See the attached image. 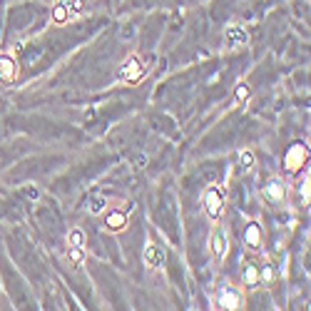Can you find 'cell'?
<instances>
[{"mask_svg":"<svg viewBox=\"0 0 311 311\" xmlns=\"http://www.w3.org/2000/svg\"><path fill=\"white\" fill-rule=\"evenodd\" d=\"M142 75H145V68H142L140 57H127V60L122 62L119 78H122L124 82H140V80H142Z\"/></svg>","mask_w":311,"mask_h":311,"instance_id":"cell-1","label":"cell"},{"mask_svg":"<svg viewBox=\"0 0 311 311\" xmlns=\"http://www.w3.org/2000/svg\"><path fill=\"white\" fill-rule=\"evenodd\" d=\"M306 147L304 145H294V147H289L286 150V155H284V167L289 169V172H299L304 164H306Z\"/></svg>","mask_w":311,"mask_h":311,"instance_id":"cell-2","label":"cell"},{"mask_svg":"<svg viewBox=\"0 0 311 311\" xmlns=\"http://www.w3.org/2000/svg\"><path fill=\"white\" fill-rule=\"evenodd\" d=\"M202 202H204V209H207V214H209L212 219H217V217L222 214L224 199H222V192L217 190V187H212V190H207V192H204Z\"/></svg>","mask_w":311,"mask_h":311,"instance_id":"cell-3","label":"cell"},{"mask_svg":"<svg viewBox=\"0 0 311 311\" xmlns=\"http://www.w3.org/2000/svg\"><path fill=\"white\" fill-rule=\"evenodd\" d=\"M142 259H145V267H150V269H162V264H164V254H162V249L155 241H150L145 246Z\"/></svg>","mask_w":311,"mask_h":311,"instance_id":"cell-4","label":"cell"},{"mask_svg":"<svg viewBox=\"0 0 311 311\" xmlns=\"http://www.w3.org/2000/svg\"><path fill=\"white\" fill-rule=\"evenodd\" d=\"M15 75H18L15 60L10 55H0V80H3V82H13Z\"/></svg>","mask_w":311,"mask_h":311,"instance_id":"cell-5","label":"cell"},{"mask_svg":"<svg viewBox=\"0 0 311 311\" xmlns=\"http://www.w3.org/2000/svg\"><path fill=\"white\" fill-rule=\"evenodd\" d=\"M212 254H214L217 262H222L224 254H227V236H224L222 229H214V234H212Z\"/></svg>","mask_w":311,"mask_h":311,"instance_id":"cell-6","label":"cell"},{"mask_svg":"<svg viewBox=\"0 0 311 311\" xmlns=\"http://www.w3.org/2000/svg\"><path fill=\"white\" fill-rule=\"evenodd\" d=\"M217 301H219L222 309H239V306H241V296H239L234 289H222Z\"/></svg>","mask_w":311,"mask_h":311,"instance_id":"cell-7","label":"cell"},{"mask_svg":"<svg viewBox=\"0 0 311 311\" xmlns=\"http://www.w3.org/2000/svg\"><path fill=\"white\" fill-rule=\"evenodd\" d=\"M249 42V35H246V30H241V28H227V45L229 47H241V45H246Z\"/></svg>","mask_w":311,"mask_h":311,"instance_id":"cell-8","label":"cell"},{"mask_svg":"<svg viewBox=\"0 0 311 311\" xmlns=\"http://www.w3.org/2000/svg\"><path fill=\"white\" fill-rule=\"evenodd\" d=\"M124 227H127V217H124V212H110L105 217V229L110 232H122Z\"/></svg>","mask_w":311,"mask_h":311,"instance_id":"cell-9","label":"cell"},{"mask_svg":"<svg viewBox=\"0 0 311 311\" xmlns=\"http://www.w3.org/2000/svg\"><path fill=\"white\" fill-rule=\"evenodd\" d=\"M244 244L252 246V249H259L262 246V232H259V224H249L244 229Z\"/></svg>","mask_w":311,"mask_h":311,"instance_id":"cell-10","label":"cell"},{"mask_svg":"<svg viewBox=\"0 0 311 311\" xmlns=\"http://www.w3.org/2000/svg\"><path fill=\"white\" fill-rule=\"evenodd\" d=\"M284 194H286V187H284L279 179H272V182L267 184V197H269L272 202H281Z\"/></svg>","mask_w":311,"mask_h":311,"instance_id":"cell-11","label":"cell"},{"mask_svg":"<svg viewBox=\"0 0 311 311\" xmlns=\"http://www.w3.org/2000/svg\"><path fill=\"white\" fill-rule=\"evenodd\" d=\"M52 20H55V23H68V5H65V3H57V5H55Z\"/></svg>","mask_w":311,"mask_h":311,"instance_id":"cell-12","label":"cell"},{"mask_svg":"<svg viewBox=\"0 0 311 311\" xmlns=\"http://www.w3.org/2000/svg\"><path fill=\"white\" fill-rule=\"evenodd\" d=\"M239 167H244V169H252L254 167V152L252 150L239 152Z\"/></svg>","mask_w":311,"mask_h":311,"instance_id":"cell-13","label":"cell"},{"mask_svg":"<svg viewBox=\"0 0 311 311\" xmlns=\"http://www.w3.org/2000/svg\"><path fill=\"white\" fill-rule=\"evenodd\" d=\"M68 241H70V246H78V249H82V246H85V234H82L80 229H73V232L68 234Z\"/></svg>","mask_w":311,"mask_h":311,"instance_id":"cell-14","label":"cell"},{"mask_svg":"<svg viewBox=\"0 0 311 311\" xmlns=\"http://www.w3.org/2000/svg\"><path fill=\"white\" fill-rule=\"evenodd\" d=\"M244 281H246L249 286H257V281H259V272H257V267H246V269H244Z\"/></svg>","mask_w":311,"mask_h":311,"instance_id":"cell-15","label":"cell"},{"mask_svg":"<svg viewBox=\"0 0 311 311\" xmlns=\"http://www.w3.org/2000/svg\"><path fill=\"white\" fill-rule=\"evenodd\" d=\"M249 97H252V87H249L246 82H239L236 85V102H244Z\"/></svg>","mask_w":311,"mask_h":311,"instance_id":"cell-16","label":"cell"},{"mask_svg":"<svg viewBox=\"0 0 311 311\" xmlns=\"http://www.w3.org/2000/svg\"><path fill=\"white\" fill-rule=\"evenodd\" d=\"M105 207H107V199H105V197H95V199L90 202V212H92V214H102Z\"/></svg>","mask_w":311,"mask_h":311,"instance_id":"cell-17","label":"cell"},{"mask_svg":"<svg viewBox=\"0 0 311 311\" xmlns=\"http://www.w3.org/2000/svg\"><path fill=\"white\" fill-rule=\"evenodd\" d=\"M70 259L75 262V267H82V262H85V257H82V249L73 246V249H70Z\"/></svg>","mask_w":311,"mask_h":311,"instance_id":"cell-18","label":"cell"},{"mask_svg":"<svg viewBox=\"0 0 311 311\" xmlns=\"http://www.w3.org/2000/svg\"><path fill=\"white\" fill-rule=\"evenodd\" d=\"M132 35H135V30H132L130 25H127V28H122V33H119V38H122V40H127V38H132Z\"/></svg>","mask_w":311,"mask_h":311,"instance_id":"cell-19","label":"cell"},{"mask_svg":"<svg viewBox=\"0 0 311 311\" xmlns=\"http://www.w3.org/2000/svg\"><path fill=\"white\" fill-rule=\"evenodd\" d=\"M301 199H304V202H309V179L301 184Z\"/></svg>","mask_w":311,"mask_h":311,"instance_id":"cell-20","label":"cell"}]
</instances>
